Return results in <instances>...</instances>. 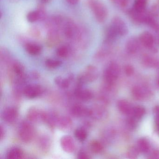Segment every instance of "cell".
<instances>
[{
    "instance_id": "cell-5",
    "label": "cell",
    "mask_w": 159,
    "mask_h": 159,
    "mask_svg": "<svg viewBox=\"0 0 159 159\" xmlns=\"http://www.w3.org/2000/svg\"><path fill=\"white\" fill-rule=\"evenodd\" d=\"M120 73V69L116 63L110 64L104 72V80L107 84H111L118 79Z\"/></svg>"
},
{
    "instance_id": "cell-26",
    "label": "cell",
    "mask_w": 159,
    "mask_h": 159,
    "mask_svg": "<svg viewBox=\"0 0 159 159\" xmlns=\"http://www.w3.org/2000/svg\"><path fill=\"white\" fill-rule=\"evenodd\" d=\"M137 148L139 152L146 153L149 150L150 145L149 142L145 139H141L138 142Z\"/></svg>"
},
{
    "instance_id": "cell-42",
    "label": "cell",
    "mask_w": 159,
    "mask_h": 159,
    "mask_svg": "<svg viewBox=\"0 0 159 159\" xmlns=\"http://www.w3.org/2000/svg\"><path fill=\"white\" fill-rule=\"evenodd\" d=\"M158 4H159V0H158Z\"/></svg>"
},
{
    "instance_id": "cell-38",
    "label": "cell",
    "mask_w": 159,
    "mask_h": 159,
    "mask_svg": "<svg viewBox=\"0 0 159 159\" xmlns=\"http://www.w3.org/2000/svg\"><path fill=\"white\" fill-rule=\"evenodd\" d=\"M66 1L70 4L74 5V4H77L80 1V0H66Z\"/></svg>"
},
{
    "instance_id": "cell-43",
    "label": "cell",
    "mask_w": 159,
    "mask_h": 159,
    "mask_svg": "<svg viewBox=\"0 0 159 159\" xmlns=\"http://www.w3.org/2000/svg\"></svg>"
},
{
    "instance_id": "cell-23",
    "label": "cell",
    "mask_w": 159,
    "mask_h": 159,
    "mask_svg": "<svg viewBox=\"0 0 159 159\" xmlns=\"http://www.w3.org/2000/svg\"><path fill=\"white\" fill-rule=\"evenodd\" d=\"M146 112L145 109L141 106H137L133 108L131 116L134 120H139L142 118Z\"/></svg>"
},
{
    "instance_id": "cell-39",
    "label": "cell",
    "mask_w": 159,
    "mask_h": 159,
    "mask_svg": "<svg viewBox=\"0 0 159 159\" xmlns=\"http://www.w3.org/2000/svg\"><path fill=\"white\" fill-rule=\"evenodd\" d=\"M152 156L153 158H159V152L154 151L152 153Z\"/></svg>"
},
{
    "instance_id": "cell-2",
    "label": "cell",
    "mask_w": 159,
    "mask_h": 159,
    "mask_svg": "<svg viewBox=\"0 0 159 159\" xmlns=\"http://www.w3.org/2000/svg\"><path fill=\"white\" fill-rule=\"evenodd\" d=\"M108 29L117 37L125 36L128 33L127 25L124 21L119 16L113 17Z\"/></svg>"
},
{
    "instance_id": "cell-19",
    "label": "cell",
    "mask_w": 159,
    "mask_h": 159,
    "mask_svg": "<svg viewBox=\"0 0 159 159\" xmlns=\"http://www.w3.org/2000/svg\"><path fill=\"white\" fill-rule=\"evenodd\" d=\"M11 69L13 73H14L16 77H17L16 80L22 79L25 77L26 75L25 74V68L23 65L20 63L18 62H15L12 66Z\"/></svg>"
},
{
    "instance_id": "cell-17",
    "label": "cell",
    "mask_w": 159,
    "mask_h": 159,
    "mask_svg": "<svg viewBox=\"0 0 159 159\" xmlns=\"http://www.w3.org/2000/svg\"><path fill=\"white\" fill-rule=\"evenodd\" d=\"M140 44L139 39L135 38H130L126 43V49L129 52L134 53L137 52L139 49Z\"/></svg>"
},
{
    "instance_id": "cell-22",
    "label": "cell",
    "mask_w": 159,
    "mask_h": 159,
    "mask_svg": "<svg viewBox=\"0 0 159 159\" xmlns=\"http://www.w3.org/2000/svg\"><path fill=\"white\" fill-rule=\"evenodd\" d=\"M148 0H134L133 9L136 11L143 12L146 11Z\"/></svg>"
},
{
    "instance_id": "cell-40",
    "label": "cell",
    "mask_w": 159,
    "mask_h": 159,
    "mask_svg": "<svg viewBox=\"0 0 159 159\" xmlns=\"http://www.w3.org/2000/svg\"><path fill=\"white\" fill-rule=\"evenodd\" d=\"M52 0H40L41 2L43 4H46V3H49Z\"/></svg>"
},
{
    "instance_id": "cell-6",
    "label": "cell",
    "mask_w": 159,
    "mask_h": 159,
    "mask_svg": "<svg viewBox=\"0 0 159 159\" xmlns=\"http://www.w3.org/2000/svg\"><path fill=\"white\" fill-rule=\"evenodd\" d=\"M43 88L38 84H30L25 86L23 93L26 97L30 99L36 98L42 93Z\"/></svg>"
},
{
    "instance_id": "cell-12",
    "label": "cell",
    "mask_w": 159,
    "mask_h": 159,
    "mask_svg": "<svg viewBox=\"0 0 159 159\" xmlns=\"http://www.w3.org/2000/svg\"><path fill=\"white\" fill-rule=\"evenodd\" d=\"M42 111L35 107L30 108L27 113V118L30 122L37 123L42 121Z\"/></svg>"
},
{
    "instance_id": "cell-13",
    "label": "cell",
    "mask_w": 159,
    "mask_h": 159,
    "mask_svg": "<svg viewBox=\"0 0 159 159\" xmlns=\"http://www.w3.org/2000/svg\"><path fill=\"white\" fill-rule=\"evenodd\" d=\"M38 144L41 151L44 153H46L49 152L51 149L52 141L49 136L47 135H43L39 139Z\"/></svg>"
},
{
    "instance_id": "cell-14",
    "label": "cell",
    "mask_w": 159,
    "mask_h": 159,
    "mask_svg": "<svg viewBox=\"0 0 159 159\" xmlns=\"http://www.w3.org/2000/svg\"><path fill=\"white\" fill-rule=\"evenodd\" d=\"M71 112L73 116L77 117L89 116L90 109L80 105H75L71 109Z\"/></svg>"
},
{
    "instance_id": "cell-3",
    "label": "cell",
    "mask_w": 159,
    "mask_h": 159,
    "mask_svg": "<svg viewBox=\"0 0 159 159\" xmlns=\"http://www.w3.org/2000/svg\"><path fill=\"white\" fill-rule=\"evenodd\" d=\"M98 71L96 67L93 66H87L79 77L80 84L92 82L98 78Z\"/></svg>"
},
{
    "instance_id": "cell-28",
    "label": "cell",
    "mask_w": 159,
    "mask_h": 159,
    "mask_svg": "<svg viewBox=\"0 0 159 159\" xmlns=\"http://www.w3.org/2000/svg\"><path fill=\"white\" fill-rule=\"evenodd\" d=\"M62 62L55 59H48L45 61L46 67L50 69H55L62 65Z\"/></svg>"
},
{
    "instance_id": "cell-35",
    "label": "cell",
    "mask_w": 159,
    "mask_h": 159,
    "mask_svg": "<svg viewBox=\"0 0 159 159\" xmlns=\"http://www.w3.org/2000/svg\"><path fill=\"white\" fill-rule=\"evenodd\" d=\"M125 71L127 76H131L134 73V69L131 66H126L125 69Z\"/></svg>"
},
{
    "instance_id": "cell-34",
    "label": "cell",
    "mask_w": 159,
    "mask_h": 159,
    "mask_svg": "<svg viewBox=\"0 0 159 159\" xmlns=\"http://www.w3.org/2000/svg\"><path fill=\"white\" fill-rule=\"evenodd\" d=\"M28 79H31V80H38L40 78V75L39 72L36 71H33L30 72L29 74L27 76Z\"/></svg>"
},
{
    "instance_id": "cell-33",
    "label": "cell",
    "mask_w": 159,
    "mask_h": 159,
    "mask_svg": "<svg viewBox=\"0 0 159 159\" xmlns=\"http://www.w3.org/2000/svg\"><path fill=\"white\" fill-rule=\"evenodd\" d=\"M91 158L88 152L83 150L80 151L78 154V158L79 159H89Z\"/></svg>"
},
{
    "instance_id": "cell-29",
    "label": "cell",
    "mask_w": 159,
    "mask_h": 159,
    "mask_svg": "<svg viewBox=\"0 0 159 159\" xmlns=\"http://www.w3.org/2000/svg\"><path fill=\"white\" fill-rule=\"evenodd\" d=\"M69 50L67 46L63 45L60 46L57 51V54L60 57H66L68 55Z\"/></svg>"
},
{
    "instance_id": "cell-41",
    "label": "cell",
    "mask_w": 159,
    "mask_h": 159,
    "mask_svg": "<svg viewBox=\"0 0 159 159\" xmlns=\"http://www.w3.org/2000/svg\"><path fill=\"white\" fill-rule=\"evenodd\" d=\"M156 125H157V127H158V130H159V122H158L156 123Z\"/></svg>"
},
{
    "instance_id": "cell-8",
    "label": "cell",
    "mask_w": 159,
    "mask_h": 159,
    "mask_svg": "<svg viewBox=\"0 0 159 159\" xmlns=\"http://www.w3.org/2000/svg\"><path fill=\"white\" fill-rule=\"evenodd\" d=\"M60 145L63 150L67 153L74 152L76 148L74 139L70 135L63 136L60 139Z\"/></svg>"
},
{
    "instance_id": "cell-15",
    "label": "cell",
    "mask_w": 159,
    "mask_h": 159,
    "mask_svg": "<svg viewBox=\"0 0 159 159\" xmlns=\"http://www.w3.org/2000/svg\"><path fill=\"white\" fill-rule=\"evenodd\" d=\"M105 114V110L99 105H96L90 109L89 116L95 120H100Z\"/></svg>"
},
{
    "instance_id": "cell-10",
    "label": "cell",
    "mask_w": 159,
    "mask_h": 159,
    "mask_svg": "<svg viewBox=\"0 0 159 159\" xmlns=\"http://www.w3.org/2000/svg\"><path fill=\"white\" fill-rule=\"evenodd\" d=\"M73 125L72 120L68 116L59 117L56 126L63 131H68L72 128Z\"/></svg>"
},
{
    "instance_id": "cell-18",
    "label": "cell",
    "mask_w": 159,
    "mask_h": 159,
    "mask_svg": "<svg viewBox=\"0 0 159 159\" xmlns=\"http://www.w3.org/2000/svg\"><path fill=\"white\" fill-rule=\"evenodd\" d=\"M73 79V76L70 75L67 78H64L58 76L56 77L54 79L55 84L60 88L66 89L68 88L70 84V81Z\"/></svg>"
},
{
    "instance_id": "cell-1",
    "label": "cell",
    "mask_w": 159,
    "mask_h": 159,
    "mask_svg": "<svg viewBox=\"0 0 159 159\" xmlns=\"http://www.w3.org/2000/svg\"><path fill=\"white\" fill-rule=\"evenodd\" d=\"M87 4L98 22L103 23L106 21L107 18L108 12L106 5L101 1L88 0Z\"/></svg>"
},
{
    "instance_id": "cell-31",
    "label": "cell",
    "mask_w": 159,
    "mask_h": 159,
    "mask_svg": "<svg viewBox=\"0 0 159 159\" xmlns=\"http://www.w3.org/2000/svg\"><path fill=\"white\" fill-rule=\"evenodd\" d=\"M115 5L120 8H125L128 6L130 0H111Z\"/></svg>"
},
{
    "instance_id": "cell-7",
    "label": "cell",
    "mask_w": 159,
    "mask_h": 159,
    "mask_svg": "<svg viewBox=\"0 0 159 159\" xmlns=\"http://www.w3.org/2000/svg\"><path fill=\"white\" fill-rule=\"evenodd\" d=\"M18 116V109L15 107H8L3 111L2 117L4 121L8 123L15 122Z\"/></svg>"
},
{
    "instance_id": "cell-21",
    "label": "cell",
    "mask_w": 159,
    "mask_h": 159,
    "mask_svg": "<svg viewBox=\"0 0 159 159\" xmlns=\"http://www.w3.org/2000/svg\"><path fill=\"white\" fill-rule=\"evenodd\" d=\"M27 52L31 55L35 56L39 54L41 52L42 48L41 46L35 43H29L25 47Z\"/></svg>"
},
{
    "instance_id": "cell-16",
    "label": "cell",
    "mask_w": 159,
    "mask_h": 159,
    "mask_svg": "<svg viewBox=\"0 0 159 159\" xmlns=\"http://www.w3.org/2000/svg\"><path fill=\"white\" fill-rule=\"evenodd\" d=\"M118 107L119 110L123 114L127 115L132 114L134 107L126 100H120L118 102Z\"/></svg>"
},
{
    "instance_id": "cell-30",
    "label": "cell",
    "mask_w": 159,
    "mask_h": 159,
    "mask_svg": "<svg viewBox=\"0 0 159 159\" xmlns=\"http://www.w3.org/2000/svg\"><path fill=\"white\" fill-rule=\"evenodd\" d=\"M133 94L137 99H142L144 97V91L139 87H135L133 89Z\"/></svg>"
},
{
    "instance_id": "cell-27",
    "label": "cell",
    "mask_w": 159,
    "mask_h": 159,
    "mask_svg": "<svg viewBox=\"0 0 159 159\" xmlns=\"http://www.w3.org/2000/svg\"><path fill=\"white\" fill-rule=\"evenodd\" d=\"M41 18L39 12L38 11L30 12L27 16V19L30 23H34Z\"/></svg>"
},
{
    "instance_id": "cell-11",
    "label": "cell",
    "mask_w": 159,
    "mask_h": 159,
    "mask_svg": "<svg viewBox=\"0 0 159 159\" xmlns=\"http://www.w3.org/2000/svg\"><path fill=\"white\" fill-rule=\"evenodd\" d=\"M75 95L78 99L83 101H88L93 98V95L91 90L78 87L75 92Z\"/></svg>"
},
{
    "instance_id": "cell-24",
    "label": "cell",
    "mask_w": 159,
    "mask_h": 159,
    "mask_svg": "<svg viewBox=\"0 0 159 159\" xmlns=\"http://www.w3.org/2000/svg\"><path fill=\"white\" fill-rule=\"evenodd\" d=\"M90 150L94 153L101 152L103 150V146L102 143L98 140H93L89 144Z\"/></svg>"
},
{
    "instance_id": "cell-20",
    "label": "cell",
    "mask_w": 159,
    "mask_h": 159,
    "mask_svg": "<svg viewBox=\"0 0 159 159\" xmlns=\"http://www.w3.org/2000/svg\"><path fill=\"white\" fill-rule=\"evenodd\" d=\"M24 156L23 151L19 148L15 147L8 152L6 157L8 159H20L23 158Z\"/></svg>"
},
{
    "instance_id": "cell-36",
    "label": "cell",
    "mask_w": 159,
    "mask_h": 159,
    "mask_svg": "<svg viewBox=\"0 0 159 159\" xmlns=\"http://www.w3.org/2000/svg\"><path fill=\"white\" fill-rule=\"evenodd\" d=\"M155 114V121L156 122L159 121V106L156 107L154 109Z\"/></svg>"
},
{
    "instance_id": "cell-25",
    "label": "cell",
    "mask_w": 159,
    "mask_h": 159,
    "mask_svg": "<svg viewBox=\"0 0 159 159\" xmlns=\"http://www.w3.org/2000/svg\"><path fill=\"white\" fill-rule=\"evenodd\" d=\"M74 135L79 141H84L87 138L88 134L87 131L84 128L81 127L76 129L74 132Z\"/></svg>"
},
{
    "instance_id": "cell-32",
    "label": "cell",
    "mask_w": 159,
    "mask_h": 159,
    "mask_svg": "<svg viewBox=\"0 0 159 159\" xmlns=\"http://www.w3.org/2000/svg\"><path fill=\"white\" fill-rule=\"evenodd\" d=\"M139 152V151L137 148L132 147L128 150L127 152V155L129 158H135L138 155Z\"/></svg>"
},
{
    "instance_id": "cell-9",
    "label": "cell",
    "mask_w": 159,
    "mask_h": 159,
    "mask_svg": "<svg viewBox=\"0 0 159 159\" xmlns=\"http://www.w3.org/2000/svg\"><path fill=\"white\" fill-rule=\"evenodd\" d=\"M140 44L145 48H152L154 45V38L153 35L148 31H144L139 35V38Z\"/></svg>"
},
{
    "instance_id": "cell-4",
    "label": "cell",
    "mask_w": 159,
    "mask_h": 159,
    "mask_svg": "<svg viewBox=\"0 0 159 159\" xmlns=\"http://www.w3.org/2000/svg\"><path fill=\"white\" fill-rule=\"evenodd\" d=\"M18 133L21 140L25 143L31 142L35 135V131L33 126L27 122H24L21 124Z\"/></svg>"
},
{
    "instance_id": "cell-37",
    "label": "cell",
    "mask_w": 159,
    "mask_h": 159,
    "mask_svg": "<svg viewBox=\"0 0 159 159\" xmlns=\"http://www.w3.org/2000/svg\"><path fill=\"white\" fill-rule=\"evenodd\" d=\"M0 129H1V131H0L1 132V140H2L5 136V130L4 129V127L2 125H1Z\"/></svg>"
}]
</instances>
